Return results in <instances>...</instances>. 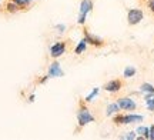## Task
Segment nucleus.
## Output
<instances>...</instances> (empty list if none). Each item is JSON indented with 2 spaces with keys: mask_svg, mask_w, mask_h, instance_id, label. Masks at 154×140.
<instances>
[{
  "mask_svg": "<svg viewBox=\"0 0 154 140\" xmlns=\"http://www.w3.org/2000/svg\"><path fill=\"white\" fill-rule=\"evenodd\" d=\"M140 122H143V116H140V114H127V116H123V124L140 123Z\"/></svg>",
  "mask_w": 154,
  "mask_h": 140,
  "instance_id": "6",
  "label": "nucleus"
},
{
  "mask_svg": "<svg viewBox=\"0 0 154 140\" xmlns=\"http://www.w3.org/2000/svg\"><path fill=\"white\" fill-rule=\"evenodd\" d=\"M97 93H99V87H94L93 92H91V93H90V95H88L87 97H86V101H91V100L94 99V97L97 96Z\"/></svg>",
  "mask_w": 154,
  "mask_h": 140,
  "instance_id": "17",
  "label": "nucleus"
},
{
  "mask_svg": "<svg viewBox=\"0 0 154 140\" xmlns=\"http://www.w3.org/2000/svg\"><path fill=\"white\" fill-rule=\"evenodd\" d=\"M114 123L116 124H123V116H121V114H119V116L114 117Z\"/></svg>",
  "mask_w": 154,
  "mask_h": 140,
  "instance_id": "19",
  "label": "nucleus"
},
{
  "mask_svg": "<svg viewBox=\"0 0 154 140\" xmlns=\"http://www.w3.org/2000/svg\"><path fill=\"white\" fill-rule=\"evenodd\" d=\"M84 40H86L87 43H90V45H93V46H101L103 45L99 37H94L93 34L87 33V32H84Z\"/></svg>",
  "mask_w": 154,
  "mask_h": 140,
  "instance_id": "9",
  "label": "nucleus"
},
{
  "mask_svg": "<svg viewBox=\"0 0 154 140\" xmlns=\"http://www.w3.org/2000/svg\"><path fill=\"white\" fill-rule=\"evenodd\" d=\"M57 29H59V30H60V33H63V30H64V26H63V24H59V26H57Z\"/></svg>",
  "mask_w": 154,
  "mask_h": 140,
  "instance_id": "23",
  "label": "nucleus"
},
{
  "mask_svg": "<svg viewBox=\"0 0 154 140\" xmlns=\"http://www.w3.org/2000/svg\"><path fill=\"white\" fill-rule=\"evenodd\" d=\"M66 50V43L64 42H57L54 45L51 46L50 49V56L51 57H60Z\"/></svg>",
  "mask_w": 154,
  "mask_h": 140,
  "instance_id": "4",
  "label": "nucleus"
},
{
  "mask_svg": "<svg viewBox=\"0 0 154 140\" xmlns=\"http://www.w3.org/2000/svg\"><path fill=\"white\" fill-rule=\"evenodd\" d=\"M149 7L151 11H154V0H149Z\"/></svg>",
  "mask_w": 154,
  "mask_h": 140,
  "instance_id": "22",
  "label": "nucleus"
},
{
  "mask_svg": "<svg viewBox=\"0 0 154 140\" xmlns=\"http://www.w3.org/2000/svg\"><path fill=\"white\" fill-rule=\"evenodd\" d=\"M120 89H121L120 80H111V82H109V83L104 86V90L110 92V93H116V92H119Z\"/></svg>",
  "mask_w": 154,
  "mask_h": 140,
  "instance_id": "7",
  "label": "nucleus"
},
{
  "mask_svg": "<svg viewBox=\"0 0 154 140\" xmlns=\"http://www.w3.org/2000/svg\"><path fill=\"white\" fill-rule=\"evenodd\" d=\"M117 104L120 107L121 110H128V112H131L134 110L137 104H136V101L133 100V99H128V97H123V99H119L117 100Z\"/></svg>",
  "mask_w": 154,
  "mask_h": 140,
  "instance_id": "3",
  "label": "nucleus"
},
{
  "mask_svg": "<svg viewBox=\"0 0 154 140\" xmlns=\"http://www.w3.org/2000/svg\"><path fill=\"white\" fill-rule=\"evenodd\" d=\"M77 119H79V124H80V126H86V124L94 122L93 114H91L90 110H87V109H80L79 113H77Z\"/></svg>",
  "mask_w": 154,
  "mask_h": 140,
  "instance_id": "1",
  "label": "nucleus"
},
{
  "mask_svg": "<svg viewBox=\"0 0 154 140\" xmlns=\"http://www.w3.org/2000/svg\"><path fill=\"white\" fill-rule=\"evenodd\" d=\"M63 76V70L60 69V64L59 63H53V64H50L49 67V77H60Z\"/></svg>",
  "mask_w": 154,
  "mask_h": 140,
  "instance_id": "5",
  "label": "nucleus"
},
{
  "mask_svg": "<svg viewBox=\"0 0 154 140\" xmlns=\"http://www.w3.org/2000/svg\"><path fill=\"white\" fill-rule=\"evenodd\" d=\"M136 74V67H133V66H127L126 69H124V77H133Z\"/></svg>",
  "mask_w": 154,
  "mask_h": 140,
  "instance_id": "13",
  "label": "nucleus"
},
{
  "mask_svg": "<svg viewBox=\"0 0 154 140\" xmlns=\"http://www.w3.org/2000/svg\"><path fill=\"white\" fill-rule=\"evenodd\" d=\"M146 104L149 107V110L154 112V93H149V96L146 97Z\"/></svg>",
  "mask_w": 154,
  "mask_h": 140,
  "instance_id": "10",
  "label": "nucleus"
},
{
  "mask_svg": "<svg viewBox=\"0 0 154 140\" xmlns=\"http://www.w3.org/2000/svg\"><path fill=\"white\" fill-rule=\"evenodd\" d=\"M11 2H14L19 7H24V6L29 5V2H30V0H11Z\"/></svg>",
  "mask_w": 154,
  "mask_h": 140,
  "instance_id": "18",
  "label": "nucleus"
},
{
  "mask_svg": "<svg viewBox=\"0 0 154 140\" xmlns=\"http://www.w3.org/2000/svg\"><path fill=\"white\" fill-rule=\"evenodd\" d=\"M140 89H141V92H144V93H154V86L150 83H143Z\"/></svg>",
  "mask_w": 154,
  "mask_h": 140,
  "instance_id": "14",
  "label": "nucleus"
},
{
  "mask_svg": "<svg viewBox=\"0 0 154 140\" xmlns=\"http://www.w3.org/2000/svg\"><path fill=\"white\" fill-rule=\"evenodd\" d=\"M119 110H120L119 104H117V103H113V104H109V106H107V113H106V114H107V116H111V114L117 113Z\"/></svg>",
  "mask_w": 154,
  "mask_h": 140,
  "instance_id": "12",
  "label": "nucleus"
},
{
  "mask_svg": "<svg viewBox=\"0 0 154 140\" xmlns=\"http://www.w3.org/2000/svg\"><path fill=\"white\" fill-rule=\"evenodd\" d=\"M143 11L140 10V9H131V10H128V14H127V20L130 24H137L143 20Z\"/></svg>",
  "mask_w": 154,
  "mask_h": 140,
  "instance_id": "2",
  "label": "nucleus"
},
{
  "mask_svg": "<svg viewBox=\"0 0 154 140\" xmlns=\"http://www.w3.org/2000/svg\"><path fill=\"white\" fill-rule=\"evenodd\" d=\"M6 9H7L9 13H16V11L19 10V6H17L14 2H10V3H7V5H6Z\"/></svg>",
  "mask_w": 154,
  "mask_h": 140,
  "instance_id": "15",
  "label": "nucleus"
},
{
  "mask_svg": "<svg viewBox=\"0 0 154 140\" xmlns=\"http://www.w3.org/2000/svg\"><path fill=\"white\" fill-rule=\"evenodd\" d=\"M134 137H136V133H134V132H130V133H128L124 139H134Z\"/></svg>",
  "mask_w": 154,
  "mask_h": 140,
  "instance_id": "21",
  "label": "nucleus"
},
{
  "mask_svg": "<svg viewBox=\"0 0 154 140\" xmlns=\"http://www.w3.org/2000/svg\"><path fill=\"white\" fill-rule=\"evenodd\" d=\"M86 49H87V42L83 39L82 42L77 45V47H76V50H74V51H76V54H82V53L86 50Z\"/></svg>",
  "mask_w": 154,
  "mask_h": 140,
  "instance_id": "11",
  "label": "nucleus"
},
{
  "mask_svg": "<svg viewBox=\"0 0 154 140\" xmlns=\"http://www.w3.org/2000/svg\"><path fill=\"white\" fill-rule=\"evenodd\" d=\"M149 139L154 140V126H151V127H150V135H149Z\"/></svg>",
  "mask_w": 154,
  "mask_h": 140,
  "instance_id": "20",
  "label": "nucleus"
},
{
  "mask_svg": "<svg viewBox=\"0 0 154 140\" xmlns=\"http://www.w3.org/2000/svg\"><path fill=\"white\" fill-rule=\"evenodd\" d=\"M91 9H93L91 0H83L80 5V16H87V13H90Z\"/></svg>",
  "mask_w": 154,
  "mask_h": 140,
  "instance_id": "8",
  "label": "nucleus"
},
{
  "mask_svg": "<svg viewBox=\"0 0 154 140\" xmlns=\"http://www.w3.org/2000/svg\"><path fill=\"white\" fill-rule=\"evenodd\" d=\"M137 133L138 135H143V137H146V139H149V135H150V129L149 127H138L137 129Z\"/></svg>",
  "mask_w": 154,
  "mask_h": 140,
  "instance_id": "16",
  "label": "nucleus"
}]
</instances>
